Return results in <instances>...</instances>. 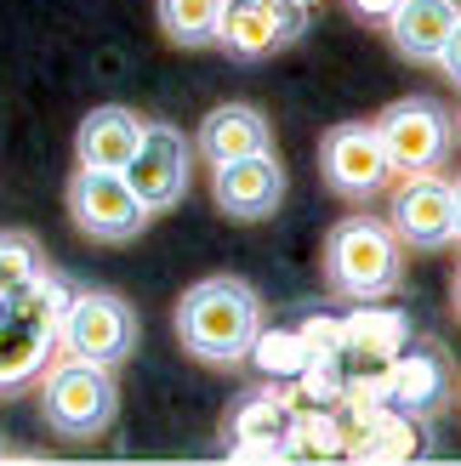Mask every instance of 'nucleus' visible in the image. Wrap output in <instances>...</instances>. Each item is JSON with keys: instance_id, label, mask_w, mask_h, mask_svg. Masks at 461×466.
I'll list each match as a JSON object with an SVG mask.
<instances>
[{"instance_id": "f257e3e1", "label": "nucleus", "mask_w": 461, "mask_h": 466, "mask_svg": "<svg viewBox=\"0 0 461 466\" xmlns=\"http://www.w3.org/2000/svg\"><path fill=\"white\" fill-rule=\"evenodd\" d=\"M262 336V296L234 273H211L182 290L177 301V341L182 353L217 370H234L251 359Z\"/></svg>"}, {"instance_id": "f03ea898", "label": "nucleus", "mask_w": 461, "mask_h": 466, "mask_svg": "<svg viewBox=\"0 0 461 466\" xmlns=\"http://www.w3.org/2000/svg\"><path fill=\"white\" fill-rule=\"evenodd\" d=\"M325 285L359 308L405 290V245L387 217H342L325 233Z\"/></svg>"}, {"instance_id": "7ed1b4c3", "label": "nucleus", "mask_w": 461, "mask_h": 466, "mask_svg": "<svg viewBox=\"0 0 461 466\" xmlns=\"http://www.w3.org/2000/svg\"><path fill=\"white\" fill-rule=\"evenodd\" d=\"M35 387H40L35 392L40 421H46V432H57L63 444H91V438H103L114 427V415H120V381H114V370H103V364L57 353Z\"/></svg>"}, {"instance_id": "20e7f679", "label": "nucleus", "mask_w": 461, "mask_h": 466, "mask_svg": "<svg viewBox=\"0 0 461 466\" xmlns=\"http://www.w3.org/2000/svg\"><path fill=\"white\" fill-rule=\"evenodd\" d=\"M137 341H143V319H137V308L126 296H114V290L68 296V308L57 319V353L103 364V370H120L137 353Z\"/></svg>"}, {"instance_id": "39448f33", "label": "nucleus", "mask_w": 461, "mask_h": 466, "mask_svg": "<svg viewBox=\"0 0 461 466\" xmlns=\"http://www.w3.org/2000/svg\"><path fill=\"white\" fill-rule=\"evenodd\" d=\"M319 177L325 188L348 205H371L376 194L394 188V159L382 148V131L376 120H342L319 137Z\"/></svg>"}, {"instance_id": "423d86ee", "label": "nucleus", "mask_w": 461, "mask_h": 466, "mask_svg": "<svg viewBox=\"0 0 461 466\" xmlns=\"http://www.w3.org/2000/svg\"><path fill=\"white\" fill-rule=\"evenodd\" d=\"M382 148L394 159V171H445L456 154V114L439 97H399L376 114Z\"/></svg>"}, {"instance_id": "0eeeda50", "label": "nucleus", "mask_w": 461, "mask_h": 466, "mask_svg": "<svg viewBox=\"0 0 461 466\" xmlns=\"http://www.w3.org/2000/svg\"><path fill=\"white\" fill-rule=\"evenodd\" d=\"M63 199H68L75 228L86 233L91 245H131L137 233H149V222H154V211L131 194V182L120 171H86V166H75Z\"/></svg>"}, {"instance_id": "6e6552de", "label": "nucleus", "mask_w": 461, "mask_h": 466, "mask_svg": "<svg viewBox=\"0 0 461 466\" xmlns=\"http://www.w3.org/2000/svg\"><path fill=\"white\" fill-rule=\"evenodd\" d=\"M308 29V0H222L217 46L234 63H268Z\"/></svg>"}, {"instance_id": "1a4fd4ad", "label": "nucleus", "mask_w": 461, "mask_h": 466, "mask_svg": "<svg viewBox=\"0 0 461 466\" xmlns=\"http://www.w3.org/2000/svg\"><path fill=\"white\" fill-rule=\"evenodd\" d=\"M387 228L405 250H445L456 239V182L445 171H410L387 188Z\"/></svg>"}, {"instance_id": "9d476101", "label": "nucleus", "mask_w": 461, "mask_h": 466, "mask_svg": "<svg viewBox=\"0 0 461 466\" xmlns=\"http://www.w3.org/2000/svg\"><path fill=\"white\" fill-rule=\"evenodd\" d=\"M189 171H194V143L177 126L149 120L143 143H137L131 166L120 177L131 182V194L159 217V211H171V205H182V194H189Z\"/></svg>"}, {"instance_id": "9b49d317", "label": "nucleus", "mask_w": 461, "mask_h": 466, "mask_svg": "<svg viewBox=\"0 0 461 466\" xmlns=\"http://www.w3.org/2000/svg\"><path fill=\"white\" fill-rule=\"evenodd\" d=\"M211 199H217V211L234 217V222H268L285 205V166H280V154L262 148V154L228 159V166H211Z\"/></svg>"}, {"instance_id": "f8f14e48", "label": "nucleus", "mask_w": 461, "mask_h": 466, "mask_svg": "<svg viewBox=\"0 0 461 466\" xmlns=\"http://www.w3.org/2000/svg\"><path fill=\"white\" fill-rule=\"evenodd\" d=\"M57 359V324L23 308V301H0V392H23L46 376V364Z\"/></svg>"}, {"instance_id": "ddd939ff", "label": "nucleus", "mask_w": 461, "mask_h": 466, "mask_svg": "<svg viewBox=\"0 0 461 466\" xmlns=\"http://www.w3.org/2000/svg\"><path fill=\"white\" fill-rule=\"evenodd\" d=\"M291 432H296V404L285 392H245L222 427L234 461H285Z\"/></svg>"}, {"instance_id": "4468645a", "label": "nucleus", "mask_w": 461, "mask_h": 466, "mask_svg": "<svg viewBox=\"0 0 461 466\" xmlns=\"http://www.w3.org/2000/svg\"><path fill=\"white\" fill-rule=\"evenodd\" d=\"M382 392H387V404H394V410H410V415H422V421H427V415H439L450 404L456 370H450V359L439 353V347H399L394 364H387Z\"/></svg>"}, {"instance_id": "2eb2a0df", "label": "nucleus", "mask_w": 461, "mask_h": 466, "mask_svg": "<svg viewBox=\"0 0 461 466\" xmlns=\"http://www.w3.org/2000/svg\"><path fill=\"white\" fill-rule=\"evenodd\" d=\"M262 148H273V126L257 103H217L194 131V154L205 166H228V159H245Z\"/></svg>"}, {"instance_id": "dca6fc26", "label": "nucleus", "mask_w": 461, "mask_h": 466, "mask_svg": "<svg viewBox=\"0 0 461 466\" xmlns=\"http://www.w3.org/2000/svg\"><path fill=\"white\" fill-rule=\"evenodd\" d=\"M143 131H149V120L131 114V108H120V103L91 108L80 120V131H75V166H86V171H126L137 143H143Z\"/></svg>"}, {"instance_id": "f3484780", "label": "nucleus", "mask_w": 461, "mask_h": 466, "mask_svg": "<svg viewBox=\"0 0 461 466\" xmlns=\"http://www.w3.org/2000/svg\"><path fill=\"white\" fill-rule=\"evenodd\" d=\"M456 23H461V0H399L382 17V29L405 63H439Z\"/></svg>"}, {"instance_id": "a211bd4d", "label": "nucleus", "mask_w": 461, "mask_h": 466, "mask_svg": "<svg viewBox=\"0 0 461 466\" xmlns=\"http://www.w3.org/2000/svg\"><path fill=\"white\" fill-rule=\"evenodd\" d=\"M359 461H422L427 455V427H422V415H410V410H376L371 415V427H364V438L353 444Z\"/></svg>"}, {"instance_id": "6ab92c4d", "label": "nucleus", "mask_w": 461, "mask_h": 466, "mask_svg": "<svg viewBox=\"0 0 461 466\" xmlns=\"http://www.w3.org/2000/svg\"><path fill=\"white\" fill-rule=\"evenodd\" d=\"M154 17H159V35L182 52H200V46H217V17H222V0H154Z\"/></svg>"}, {"instance_id": "aec40b11", "label": "nucleus", "mask_w": 461, "mask_h": 466, "mask_svg": "<svg viewBox=\"0 0 461 466\" xmlns=\"http://www.w3.org/2000/svg\"><path fill=\"white\" fill-rule=\"evenodd\" d=\"M46 273V250L35 233L23 228H0V301H12L17 290H29Z\"/></svg>"}, {"instance_id": "412c9836", "label": "nucleus", "mask_w": 461, "mask_h": 466, "mask_svg": "<svg viewBox=\"0 0 461 466\" xmlns=\"http://www.w3.org/2000/svg\"><path fill=\"white\" fill-rule=\"evenodd\" d=\"M251 359H257L268 376H308V364H313V341H296L285 330H262L257 347H251Z\"/></svg>"}, {"instance_id": "4be33fe9", "label": "nucleus", "mask_w": 461, "mask_h": 466, "mask_svg": "<svg viewBox=\"0 0 461 466\" xmlns=\"http://www.w3.org/2000/svg\"><path fill=\"white\" fill-rule=\"evenodd\" d=\"M433 68H439L445 80H456V86H461V23L450 29V40H445V52H439V63H433Z\"/></svg>"}, {"instance_id": "5701e85b", "label": "nucleus", "mask_w": 461, "mask_h": 466, "mask_svg": "<svg viewBox=\"0 0 461 466\" xmlns=\"http://www.w3.org/2000/svg\"><path fill=\"white\" fill-rule=\"evenodd\" d=\"M348 6H353V12H359L364 23H382L387 12H394V6H399V0H348Z\"/></svg>"}, {"instance_id": "b1692460", "label": "nucleus", "mask_w": 461, "mask_h": 466, "mask_svg": "<svg viewBox=\"0 0 461 466\" xmlns=\"http://www.w3.org/2000/svg\"><path fill=\"white\" fill-rule=\"evenodd\" d=\"M450 308H456V319H461V262H456V279H450Z\"/></svg>"}, {"instance_id": "393cba45", "label": "nucleus", "mask_w": 461, "mask_h": 466, "mask_svg": "<svg viewBox=\"0 0 461 466\" xmlns=\"http://www.w3.org/2000/svg\"><path fill=\"white\" fill-rule=\"evenodd\" d=\"M456 239H461V177H456Z\"/></svg>"}, {"instance_id": "a878e982", "label": "nucleus", "mask_w": 461, "mask_h": 466, "mask_svg": "<svg viewBox=\"0 0 461 466\" xmlns=\"http://www.w3.org/2000/svg\"><path fill=\"white\" fill-rule=\"evenodd\" d=\"M0 455H6V438H0Z\"/></svg>"}]
</instances>
